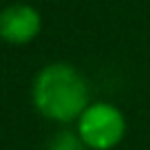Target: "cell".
Returning <instances> with one entry per match:
<instances>
[{
	"label": "cell",
	"mask_w": 150,
	"mask_h": 150,
	"mask_svg": "<svg viewBox=\"0 0 150 150\" xmlns=\"http://www.w3.org/2000/svg\"><path fill=\"white\" fill-rule=\"evenodd\" d=\"M33 104L49 119L73 122L88 106V86L73 66L49 64L33 82Z\"/></svg>",
	"instance_id": "obj_1"
},
{
	"label": "cell",
	"mask_w": 150,
	"mask_h": 150,
	"mask_svg": "<svg viewBox=\"0 0 150 150\" xmlns=\"http://www.w3.org/2000/svg\"><path fill=\"white\" fill-rule=\"evenodd\" d=\"M124 132L126 119L122 110L106 102L88 104L77 119V135L82 137L86 148L110 150L124 139Z\"/></svg>",
	"instance_id": "obj_2"
},
{
	"label": "cell",
	"mask_w": 150,
	"mask_h": 150,
	"mask_svg": "<svg viewBox=\"0 0 150 150\" xmlns=\"http://www.w3.org/2000/svg\"><path fill=\"white\" fill-rule=\"evenodd\" d=\"M42 18L29 5H11L0 11V38L9 44H27L40 33Z\"/></svg>",
	"instance_id": "obj_3"
},
{
	"label": "cell",
	"mask_w": 150,
	"mask_h": 150,
	"mask_svg": "<svg viewBox=\"0 0 150 150\" xmlns=\"http://www.w3.org/2000/svg\"><path fill=\"white\" fill-rule=\"evenodd\" d=\"M51 150H86L84 141L77 132H71V130H62L53 137V144Z\"/></svg>",
	"instance_id": "obj_4"
}]
</instances>
